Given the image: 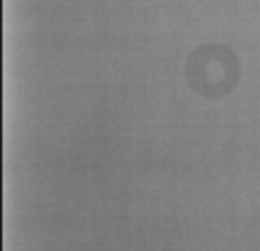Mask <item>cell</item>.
<instances>
[{
	"label": "cell",
	"mask_w": 260,
	"mask_h": 251,
	"mask_svg": "<svg viewBox=\"0 0 260 251\" xmlns=\"http://www.w3.org/2000/svg\"><path fill=\"white\" fill-rule=\"evenodd\" d=\"M185 78L197 94L221 99L240 80V59L229 46L203 44L187 57Z\"/></svg>",
	"instance_id": "6da1fadb"
}]
</instances>
